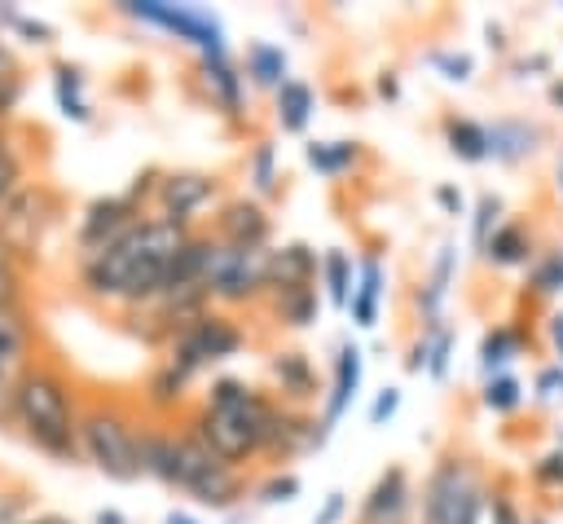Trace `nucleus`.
<instances>
[{"label": "nucleus", "mask_w": 563, "mask_h": 524, "mask_svg": "<svg viewBox=\"0 0 563 524\" xmlns=\"http://www.w3.org/2000/svg\"><path fill=\"white\" fill-rule=\"evenodd\" d=\"M189 225L176 220H136L119 242L92 251L84 260V286L97 299H123V304H150L163 282H167V264L176 260V251L189 242Z\"/></svg>", "instance_id": "1"}, {"label": "nucleus", "mask_w": 563, "mask_h": 524, "mask_svg": "<svg viewBox=\"0 0 563 524\" xmlns=\"http://www.w3.org/2000/svg\"><path fill=\"white\" fill-rule=\"evenodd\" d=\"M13 418L22 423L26 440L53 458H75L79 449V418H75V401L70 387L57 370L48 365H31L22 370V379L9 392Z\"/></svg>", "instance_id": "2"}, {"label": "nucleus", "mask_w": 563, "mask_h": 524, "mask_svg": "<svg viewBox=\"0 0 563 524\" xmlns=\"http://www.w3.org/2000/svg\"><path fill=\"white\" fill-rule=\"evenodd\" d=\"M268 414H273V401L260 396L255 405L246 410H198L189 418V432L220 458V462H246L251 454H260L264 445V427H268Z\"/></svg>", "instance_id": "3"}, {"label": "nucleus", "mask_w": 563, "mask_h": 524, "mask_svg": "<svg viewBox=\"0 0 563 524\" xmlns=\"http://www.w3.org/2000/svg\"><path fill=\"white\" fill-rule=\"evenodd\" d=\"M79 449L110 480H136L141 476V462H136V427L114 405H92L79 418Z\"/></svg>", "instance_id": "4"}, {"label": "nucleus", "mask_w": 563, "mask_h": 524, "mask_svg": "<svg viewBox=\"0 0 563 524\" xmlns=\"http://www.w3.org/2000/svg\"><path fill=\"white\" fill-rule=\"evenodd\" d=\"M264 260H268V251H246V247H229V242L211 238L207 264H202L207 299H224V304L255 299L264 291Z\"/></svg>", "instance_id": "5"}, {"label": "nucleus", "mask_w": 563, "mask_h": 524, "mask_svg": "<svg viewBox=\"0 0 563 524\" xmlns=\"http://www.w3.org/2000/svg\"><path fill=\"white\" fill-rule=\"evenodd\" d=\"M242 348V330L224 317V313H202L189 330H180L176 339H172V365L189 379L194 370H202V365H211V361H224V357H233Z\"/></svg>", "instance_id": "6"}, {"label": "nucleus", "mask_w": 563, "mask_h": 524, "mask_svg": "<svg viewBox=\"0 0 563 524\" xmlns=\"http://www.w3.org/2000/svg\"><path fill=\"white\" fill-rule=\"evenodd\" d=\"M475 515H479V489L471 484L457 458H444L427 480L422 520L427 524H475Z\"/></svg>", "instance_id": "7"}, {"label": "nucleus", "mask_w": 563, "mask_h": 524, "mask_svg": "<svg viewBox=\"0 0 563 524\" xmlns=\"http://www.w3.org/2000/svg\"><path fill=\"white\" fill-rule=\"evenodd\" d=\"M128 13L141 18V22H154V26L180 35V40H189V44H198L202 57H224V26H220L211 13H202V9L163 4V0H141V4H128Z\"/></svg>", "instance_id": "8"}, {"label": "nucleus", "mask_w": 563, "mask_h": 524, "mask_svg": "<svg viewBox=\"0 0 563 524\" xmlns=\"http://www.w3.org/2000/svg\"><path fill=\"white\" fill-rule=\"evenodd\" d=\"M136 220H141V216H136V203H132V198H97V203L84 211L79 242H84V247H88V255H92V251H101V247L119 242Z\"/></svg>", "instance_id": "9"}, {"label": "nucleus", "mask_w": 563, "mask_h": 524, "mask_svg": "<svg viewBox=\"0 0 563 524\" xmlns=\"http://www.w3.org/2000/svg\"><path fill=\"white\" fill-rule=\"evenodd\" d=\"M216 194V181L202 176V172H176L158 185V207H163V220H176V225H189V216Z\"/></svg>", "instance_id": "10"}, {"label": "nucleus", "mask_w": 563, "mask_h": 524, "mask_svg": "<svg viewBox=\"0 0 563 524\" xmlns=\"http://www.w3.org/2000/svg\"><path fill=\"white\" fill-rule=\"evenodd\" d=\"M216 238L229 242V247L264 251V242H268V216H264V207L260 203H246V198L229 203L220 211V220H216Z\"/></svg>", "instance_id": "11"}, {"label": "nucleus", "mask_w": 563, "mask_h": 524, "mask_svg": "<svg viewBox=\"0 0 563 524\" xmlns=\"http://www.w3.org/2000/svg\"><path fill=\"white\" fill-rule=\"evenodd\" d=\"M312 277H317V255L303 242H290L282 251H268V260H264V291L312 286Z\"/></svg>", "instance_id": "12"}, {"label": "nucleus", "mask_w": 563, "mask_h": 524, "mask_svg": "<svg viewBox=\"0 0 563 524\" xmlns=\"http://www.w3.org/2000/svg\"><path fill=\"white\" fill-rule=\"evenodd\" d=\"M405 506H409V484H405V471L391 467V471H383L378 484L369 489V498H365V506H361V524H400Z\"/></svg>", "instance_id": "13"}, {"label": "nucleus", "mask_w": 563, "mask_h": 524, "mask_svg": "<svg viewBox=\"0 0 563 524\" xmlns=\"http://www.w3.org/2000/svg\"><path fill=\"white\" fill-rule=\"evenodd\" d=\"M136 462L141 476H154L163 484H176V432H136Z\"/></svg>", "instance_id": "14"}, {"label": "nucleus", "mask_w": 563, "mask_h": 524, "mask_svg": "<svg viewBox=\"0 0 563 524\" xmlns=\"http://www.w3.org/2000/svg\"><path fill=\"white\" fill-rule=\"evenodd\" d=\"M356 387H361V348L356 343H343L339 348V361H334V387H330V401H325V427H334L339 423V414L347 410V401L356 396Z\"/></svg>", "instance_id": "15"}, {"label": "nucleus", "mask_w": 563, "mask_h": 524, "mask_svg": "<svg viewBox=\"0 0 563 524\" xmlns=\"http://www.w3.org/2000/svg\"><path fill=\"white\" fill-rule=\"evenodd\" d=\"M378 295H383V264H378V260H365V264H361V282H356V291H352V299H347L356 326L369 330V326L378 321Z\"/></svg>", "instance_id": "16"}, {"label": "nucleus", "mask_w": 563, "mask_h": 524, "mask_svg": "<svg viewBox=\"0 0 563 524\" xmlns=\"http://www.w3.org/2000/svg\"><path fill=\"white\" fill-rule=\"evenodd\" d=\"M273 374H277L282 392H290V396H312L317 392V374H312L303 352H277L273 357Z\"/></svg>", "instance_id": "17"}, {"label": "nucleus", "mask_w": 563, "mask_h": 524, "mask_svg": "<svg viewBox=\"0 0 563 524\" xmlns=\"http://www.w3.org/2000/svg\"><path fill=\"white\" fill-rule=\"evenodd\" d=\"M277 119H282V128L299 132V128L312 119V88L299 84V79H286V84L277 88Z\"/></svg>", "instance_id": "18"}, {"label": "nucleus", "mask_w": 563, "mask_h": 524, "mask_svg": "<svg viewBox=\"0 0 563 524\" xmlns=\"http://www.w3.org/2000/svg\"><path fill=\"white\" fill-rule=\"evenodd\" d=\"M273 308L286 326H312L317 321V286H290L273 291Z\"/></svg>", "instance_id": "19"}, {"label": "nucleus", "mask_w": 563, "mask_h": 524, "mask_svg": "<svg viewBox=\"0 0 563 524\" xmlns=\"http://www.w3.org/2000/svg\"><path fill=\"white\" fill-rule=\"evenodd\" d=\"M246 70H251L255 84H264V88H282V84H286V53L273 48V44H251V53H246Z\"/></svg>", "instance_id": "20"}, {"label": "nucleus", "mask_w": 563, "mask_h": 524, "mask_svg": "<svg viewBox=\"0 0 563 524\" xmlns=\"http://www.w3.org/2000/svg\"><path fill=\"white\" fill-rule=\"evenodd\" d=\"M26 357V326L18 321V313H0V374L9 379Z\"/></svg>", "instance_id": "21"}, {"label": "nucleus", "mask_w": 563, "mask_h": 524, "mask_svg": "<svg viewBox=\"0 0 563 524\" xmlns=\"http://www.w3.org/2000/svg\"><path fill=\"white\" fill-rule=\"evenodd\" d=\"M449 145H453V154H462L471 163L488 159V132L471 119H449Z\"/></svg>", "instance_id": "22"}, {"label": "nucleus", "mask_w": 563, "mask_h": 524, "mask_svg": "<svg viewBox=\"0 0 563 524\" xmlns=\"http://www.w3.org/2000/svg\"><path fill=\"white\" fill-rule=\"evenodd\" d=\"M22 299V269H18V251L0 238V313H18Z\"/></svg>", "instance_id": "23"}, {"label": "nucleus", "mask_w": 563, "mask_h": 524, "mask_svg": "<svg viewBox=\"0 0 563 524\" xmlns=\"http://www.w3.org/2000/svg\"><path fill=\"white\" fill-rule=\"evenodd\" d=\"M484 251H488L493 264H519L523 251H528V238H523V229L501 225V229H493V238L484 242Z\"/></svg>", "instance_id": "24"}, {"label": "nucleus", "mask_w": 563, "mask_h": 524, "mask_svg": "<svg viewBox=\"0 0 563 524\" xmlns=\"http://www.w3.org/2000/svg\"><path fill=\"white\" fill-rule=\"evenodd\" d=\"M321 273H325L330 299H334L339 308H347V299H352V260H347L343 251H330V255L321 260Z\"/></svg>", "instance_id": "25"}, {"label": "nucleus", "mask_w": 563, "mask_h": 524, "mask_svg": "<svg viewBox=\"0 0 563 524\" xmlns=\"http://www.w3.org/2000/svg\"><path fill=\"white\" fill-rule=\"evenodd\" d=\"M356 159V145L352 141H321V145H308V163L317 167V172H343L347 163Z\"/></svg>", "instance_id": "26"}, {"label": "nucleus", "mask_w": 563, "mask_h": 524, "mask_svg": "<svg viewBox=\"0 0 563 524\" xmlns=\"http://www.w3.org/2000/svg\"><path fill=\"white\" fill-rule=\"evenodd\" d=\"M180 396H185V374L167 361V365L150 379V401H154L158 410H172V405H180Z\"/></svg>", "instance_id": "27"}, {"label": "nucleus", "mask_w": 563, "mask_h": 524, "mask_svg": "<svg viewBox=\"0 0 563 524\" xmlns=\"http://www.w3.org/2000/svg\"><path fill=\"white\" fill-rule=\"evenodd\" d=\"M202 62H207V84L220 92L224 110L238 114V75H233V66H229L224 57H202Z\"/></svg>", "instance_id": "28"}, {"label": "nucleus", "mask_w": 563, "mask_h": 524, "mask_svg": "<svg viewBox=\"0 0 563 524\" xmlns=\"http://www.w3.org/2000/svg\"><path fill=\"white\" fill-rule=\"evenodd\" d=\"M57 106L66 119H88V101L79 97V75L70 66H57Z\"/></svg>", "instance_id": "29"}, {"label": "nucleus", "mask_w": 563, "mask_h": 524, "mask_svg": "<svg viewBox=\"0 0 563 524\" xmlns=\"http://www.w3.org/2000/svg\"><path fill=\"white\" fill-rule=\"evenodd\" d=\"M515 343H519V339H515V330H506V326H501V330H493V335L484 339V348H479V365L493 374V370L515 352Z\"/></svg>", "instance_id": "30"}, {"label": "nucleus", "mask_w": 563, "mask_h": 524, "mask_svg": "<svg viewBox=\"0 0 563 524\" xmlns=\"http://www.w3.org/2000/svg\"><path fill=\"white\" fill-rule=\"evenodd\" d=\"M18 176H22V163L9 145V137H0V211L9 207V198L18 194Z\"/></svg>", "instance_id": "31"}, {"label": "nucleus", "mask_w": 563, "mask_h": 524, "mask_svg": "<svg viewBox=\"0 0 563 524\" xmlns=\"http://www.w3.org/2000/svg\"><path fill=\"white\" fill-rule=\"evenodd\" d=\"M484 401H488V410H515L519 405V383L510 374H497V379H488Z\"/></svg>", "instance_id": "32"}, {"label": "nucleus", "mask_w": 563, "mask_h": 524, "mask_svg": "<svg viewBox=\"0 0 563 524\" xmlns=\"http://www.w3.org/2000/svg\"><path fill=\"white\" fill-rule=\"evenodd\" d=\"M449 269H453V247H440V260H435V273H431V286H427V313H435V304L444 299V286H449Z\"/></svg>", "instance_id": "33"}, {"label": "nucleus", "mask_w": 563, "mask_h": 524, "mask_svg": "<svg viewBox=\"0 0 563 524\" xmlns=\"http://www.w3.org/2000/svg\"><path fill=\"white\" fill-rule=\"evenodd\" d=\"M251 176H255V185H260L264 194L277 185V172H273V145H255V159H251Z\"/></svg>", "instance_id": "34"}, {"label": "nucleus", "mask_w": 563, "mask_h": 524, "mask_svg": "<svg viewBox=\"0 0 563 524\" xmlns=\"http://www.w3.org/2000/svg\"><path fill=\"white\" fill-rule=\"evenodd\" d=\"M449 352H453V335H449V330H435L431 352H427V370H431L435 379H444V370H449Z\"/></svg>", "instance_id": "35"}, {"label": "nucleus", "mask_w": 563, "mask_h": 524, "mask_svg": "<svg viewBox=\"0 0 563 524\" xmlns=\"http://www.w3.org/2000/svg\"><path fill=\"white\" fill-rule=\"evenodd\" d=\"M290 498H299V480L295 476H273L268 484H260V502H290Z\"/></svg>", "instance_id": "36"}, {"label": "nucleus", "mask_w": 563, "mask_h": 524, "mask_svg": "<svg viewBox=\"0 0 563 524\" xmlns=\"http://www.w3.org/2000/svg\"><path fill=\"white\" fill-rule=\"evenodd\" d=\"M396 405H400V387H383V392L374 396V405H369V427H383V423L396 414Z\"/></svg>", "instance_id": "37"}, {"label": "nucleus", "mask_w": 563, "mask_h": 524, "mask_svg": "<svg viewBox=\"0 0 563 524\" xmlns=\"http://www.w3.org/2000/svg\"><path fill=\"white\" fill-rule=\"evenodd\" d=\"M501 211V203L488 194V198H479V207H475V242L484 247L488 242V225H493V216Z\"/></svg>", "instance_id": "38"}, {"label": "nucleus", "mask_w": 563, "mask_h": 524, "mask_svg": "<svg viewBox=\"0 0 563 524\" xmlns=\"http://www.w3.org/2000/svg\"><path fill=\"white\" fill-rule=\"evenodd\" d=\"M559 286H563V255H550L537 269V291H559Z\"/></svg>", "instance_id": "39"}, {"label": "nucleus", "mask_w": 563, "mask_h": 524, "mask_svg": "<svg viewBox=\"0 0 563 524\" xmlns=\"http://www.w3.org/2000/svg\"><path fill=\"white\" fill-rule=\"evenodd\" d=\"M18 92H22V79L18 75H0V119L18 106Z\"/></svg>", "instance_id": "40"}, {"label": "nucleus", "mask_w": 563, "mask_h": 524, "mask_svg": "<svg viewBox=\"0 0 563 524\" xmlns=\"http://www.w3.org/2000/svg\"><path fill=\"white\" fill-rule=\"evenodd\" d=\"M343 515V493H325V502H321V511L312 515V524H334Z\"/></svg>", "instance_id": "41"}, {"label": "nucleus", "mask_w": 563, "mask_h": 524, "mask_svg": "<svg viewBox=\"0 0 563 524\" xmlns=\"http://www.w3.org/2000/svg\"><path fill=\"white\" fill-rule=\"evenodd\" d=\"M435 62L449 70V79H466V75H471V57H462V53H457V57H444V53H435Z\"/></svg>", "instance_id": "42"}, {"label": "nucleus", "mask_w": 563, "mask_h": 524, "mask_svg": "<svg viewBox=\"0 0 563 524\" xmlns=\"http://www.w3.org/2000/svg\"><path fill=\"white\" fill-rule=\"evenodd\" d=\"M435 198H440V207H444V211H453V216L462 211V194H457L453 185H440V189H435Z\"/></svg>", "instance_id": "43"}, {"label": "nucleus", "mask_w": 563, "mask_h": 524, "mask_svg": "<svg viewBox=\"0 0 563 524\" xmlns=\"http://www.w3.org/2000/svg\"><path fill=\"white\" fill-rule=\"evenodd\" d=\"M493 524H519V520H515V506H510L506 498H497V506H493Z\"/></svg>", "instance_id": "44"}, {"label": "nucleus", "mask_w": 563, "mask_h": 524, "mask_svg": "<svg viewBox=\"0 0 563 524\" xmlns=\"http://www.w3.org/2000/svg\"><path fill=\"white\" fill-rule=\"evenodd\" d=\"M427 352H431V343H413V352H409V370H422V365H427Z\"/></svg>", "instance_id": "45"}, {"label": "nucleus", "mask_w": 563, "mask_h": 524, "mask_svg": "<svg viewBox=\"0 0 563 524\" xmlns=\"http://www.w3.org/2000/svg\"><path fill=\"white\" fill-rule=\"evenodd\" d=\"M541 476H545V480H559V476H563V458H559V454H554V458H545Z\"/></svg>", "instance_id": "46"}, {"label": "nucleus", "mask_w": 563, "mask_h": 524, "mask_svg": "<svg viewBox=\"0 0 563 524\" xmlns=\"http://www.w3.org/2000/svg\"><path fill=\"white\" fill-rule=\"evenodd\" d=\"M97 524H128L119 511H97Z\"/></svg>", "instance_id": "47"}, {"label": "nucleus", "mask_w": 563, "mask_h": 524, "mask_svg": "<svg viewBox=\"0 0 563 524\" xmlns=\"http://www.w3.org/2000/svg\"><path fill=\"white\" fill-rule=\"evenodd\" d=\"M163 524H198V520H194V515H185V511H172Z\"/></svg>", "instance_id": "48"}, {"label": "nucleus", "mask_w": 563, "mask_h": 524, "mask_svg": "<svg viewBox=\"0 0 563 524\" xmlns=\"http://www.w3.org/2000/svg\"><path fill=\"white\" fill-rule=\"evenodd\" d=\"M0 75H13V57H9V48L0 44Z\"/></svg>", "instance_id": "49"}, {"label": "nucleus", "mask_w": 563, "mask_h": 524, "mask_svg": "<svg viewBox=\"0 0 563 524\" xmlns=\"http://www.w3.org/2000/svg\"><path fill=\"white\" fill-rule=\"evenodd\" d=\"M26 524H70L66 515H40V520H26Z\"/></svg>", "instance_id": "50"}, {"label": "nucleus", "mask_w": 563, "mask_h": 524, "mask_svg": "<svg viewBox=\"0 0 563 524\" xmlns=\"http://www.w3.org/2000/svg\"><path fill=\"white\" fill-rule=\"evenodd\" d=\"M550 330H554V343H559V348H563V313H559V317H554V326H550Z\"/></svg>", "instance_id": "51"}, {"label": "nucleus", "mask_w": 563, "mask_h": 524, "mask_svg": "<svg viewBox=\"0 0 563 524\" xmlns=\"http://www.w3.org/2000/svg\"><path fill=\"white\" fill-rule=\"evenodd\" d=\"M550 101H554V106H563V79H559V84L550 88Z\"/></svg>", "instance_id": "52"}, {"label": "nucleus", "mask_w": 563, "mask_h": 524, "mask_svg": "<svg viewBox=\"0 0 563 524\" xmlns=\"http://www.w3.org/2000/svg\"><path fill=\"white\" fill-rule=\"evenodd\" d=\"M4 387H9V379H4V374H0V396H4Z\"/></svg>", "instance_id": "53"}, {"label": "nucleus", "mask_w": 563, "mask_h": 524, "mask_svg": "<svg viewBox=\"0 0 563 524\" xmlns=\"http://www.w3.org/2000/svg\"><path fill=\"white\" fill-rule=\"evenodd\" d=\"M559 176H563V172H559Z\"/></svg>", "instance_id": "54"}]
</instances>
